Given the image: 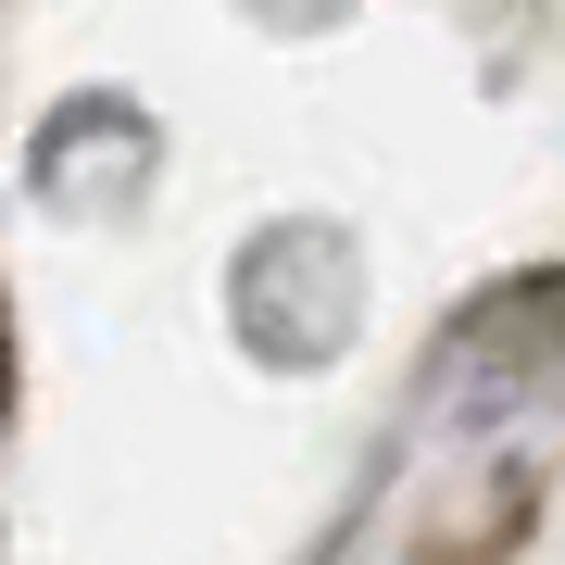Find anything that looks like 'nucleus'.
<instances>
[{
  "mask_svg": "<svg viewBox=\"0 0 565 565\" xmlns=\"http://www.w3.org/2000/svg\"><path fill=\"white\" fill-rule=\"evenodd\" d=\"M0 403H13V352H0Z\"/></svg>",
  "mask_w": 565,
  "mask_h": 565,
  "instance_id": "obj_1",
  "label": "nucleus"
}]
</instances>
